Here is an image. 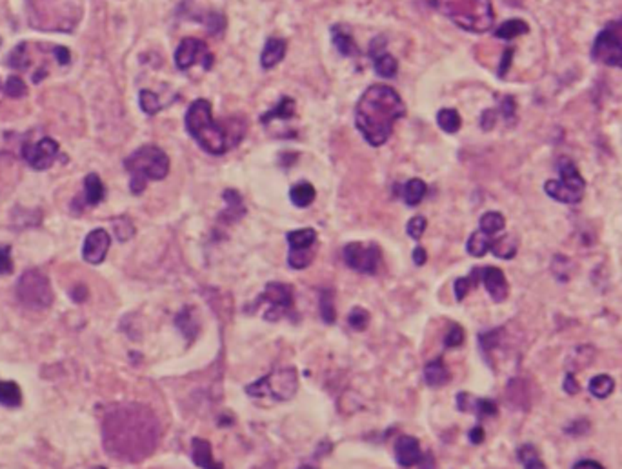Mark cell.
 Returning <instances> with one entry per match:
<instances>
[{"label":"cell","instance_id":"db71d44e","mask_svg":"<svg viewBox=\"0 0 622 469\" xmlns=\"http://www.w3.org/2000/svg\"><path fill=\"white\" fill-rule=\"evenodd\" d=\"M417 465H419V469H435V458H433V455L426 453L420 457V460L417 462Z\"/></svg>","mask_w":622,"mask_h":469},{"label":"cell","instance_id":"8d00e7d4","mask_svg":"<svg viewBox=\"0 0 622 469\" xmlns=\"http://www.w3.org/2000/svg\"><path fill=\"white\" fill-rule=\"evenodd\" d=\"M313 259V249H289L288 253V264L293 269H306Z\"/></svg>","mask_w":622,"mask_h":469},{"label":"cell","instance_id":"9f6ffc18","mask_svg":"<svg viewBox=\"0 0 622 469\" xmlns=\"http://www.w3.org/2000/svg\"><path fill=\"white\" fill-rule=\"evenodd\" d=\"M512 53H513V49H508V51L504 53V61H502V64H500V71H499L500 77H504L506 69H508V66H509V61H512Z\"/></svg>","mask_w":622,"mask_h":469},{"label":"cell","instance_id":"11a10c76","mask_svg":"<svg viewBox=\"0 0 622 469\" xmlns=\"http://www.w3.org/2000/svg\"><path fill=\"white\" fill-rule=\"evenodd\" d=\"M574 469H604V468L595 460H581L574 465Z\"/></svg>","mask_w":622,"mask_h":469},{"label":"cell","instance_id":"f6af8a7d","mask_svg":"<svg viewBox=\"0 0 622 469\" xmlns=\"http://www.w3.org/2000/svg\"><path fill=\"white\" fill-rule=\"evenodd\" d=\"M426 226H427L426 219H424L423 215H417V217L410 219V222H408L406 226V231L413 240H420L423 239L424 231H426Z\"/></svg>","mask_w":622,"mask_h":469},{"label":"cell","instance_id":"f1b7e54d","mask_svg":"<svg viewBox=\"0 0 622 469\" xmlns=\"http://www.w3.org/2000/svg\"><path fill=\"white\" fill-rule=\"evenodd\" d=\"M0 404L6 408H19L22 404V391L13 381H0Z\"/></svg>","mask_w":622,"mask_h":469},{"label":"cell","instance_id":"4316f807","mask_svg":"<svg viewBox=\"0 0 622 469\" xmlns=\"http://www.w3.org/2000/svg\"><path fill=\"white\" fill-rule=\"evenodd\" d=\"M427 186L420 178H411L403 186V198L408 206H419L423 198L426 197Z\"/></svg>","mask_w":622,"mask_h":469},{"label":"cell","instance_id":"7a4b0ae2","mask_svg":"<svg viewBox=\"0 0 622 469\" xmlns=\"http://www.w3.org/2000/svg\"><path fill=\"white\" fill-rule=\"evenodd\" d=\"M406 115V104L391 86L368 88L355 105V125L370 146L386 144L393 135L395 122Z\"/></svg>","mask_w":622,"mask_h":469},{"label":"cell","instance_id":"e0dca14e","mask_svg":"<svg viewBox=\"0 0 622 469\" xmlns=\"http://www.w3.org/2000/svg\"><path fill=\"white\" fill-rule=\"evenodd\" d=\"M420 457H423V453H420V444L417 438L404 435L395 444V458H397V464L403 465V468L417 465Z\"/></svg>","mask_w":622,"mask_h":469},{"label":"cell","instance_id":"60d3db41","mask_svg":"<svg viewBox=\"0 0 622 469\" xmlns=\"http://www.w3.org/2000/svg\"><path fill=\"white\" fill-rule=\"evenodd\" d=\"M321 316L326 324H333L337 320V311H335L333 295L330 292L322 293L321 297Z\"/></svg>","mask_w":622,"mask_h":469},{"label":"cell","instance_id":"9a60e30c","mask_svg":"<svg viewBox=\"0 0 622 469\" xmlns=\"http://www.w3.org/2000/svg\"><path fill=\"white\" fill-rule=\"evenodd\" d=\"M370 57L373 61L375 71H377L378 77L393 78L397 75L399 64H397L393 55L386 51V38L384 37H377L375 41H371Z\"/></svg>","mask_w":622,"mask_h":469},{"label":"cell","instance_id":"d6986e66","mask_svg":"<svg viewBox=\"0 0 622 469\" xmlns=\"http://www.w3.org/2000/svg\"><path fill=\"white\" fill-rule=\"evenodd\" d=\"M192 458L195 465L202 469H224V464L213 458L212 444L204 438H193L192 442Z\"/></svg>","mask_w":622,"mask_h":469},{"label":"cell","instance_id":"f35d334b","mask_svg":"<svg viewBox=\"0 0 622 469\" xmlns=\"http://www.w3.org/2000/svg\"><path fill=\"white\" fill-rule=\"evenodd\" d=\"M8 64L15 69H21V71H26V69H28L29 57H28V44H26V42H21V44L16 46V48L9 53Z\"/></svg>","mask_w":622,"mask_h":469},{"label":"cell","instance_id":"3957f363","mask_svg":"<svg viewBox=\"0 0 622 469\" xmlns=\"http://www.w3.org/2000/svg\"><path fill=\"white\" fill-rule=\"evenodd\" d=\"M186 131L190 137L213 157H222L232 148L240 144L246 135V124L240 118L217 122L212 113V102L197 98L186 111Z\"/></svg>","mask_w":622,"mask_h":469},{"label":"cell","instance_id":"e575fe53","mask_svg":"<svg viewBox=\"0 0 622 469\" xmlns=\"http://www.w3.org/2000/svg\"><path fill=\"white\" fill-rule=\"evenodd\" d=\"M480 280V267H473L472 273H470L468 277H462V279H457L455 280V297L457 300H464V297L468 295L470 289H473V287L479 284Z\"/></svg>","mask_w":622,"mask_h":469},{"label":"cell","instance_id":"484cf974","mask_svg":"<svg viewBox=\"0 0 622 469\" xmlns=\"http://www.w3.org/2000/svg\"><path fill=\"white\" fill-rule=\"evenodd\" d=\"M315 197H317V191L309 182L302 180V182L295 184V186L289 190V198H291L293 206L297 207H308L313 204Z\"/></svg>","mask_w":622,"mask_h":469},{"label":"cell","instance_id":"ee69618b","mask_svg":"<svg viewBox=\"0 0 622 469\" xmlns=\"http://www.w3.org/2000/svg\"><path fill=\"white\" fill-rule=\"evenodd\" d=\"M473 413L479 418L484 417H495L497 415V404L489 398H477L475 406H473Z\"/></svg>","mask_w":622,"mask_h":469},{"label":"cell","instance_id":"ba28073f","mask_svg":"<svg viewBox=\"0 0 622 469\" xmlns=\"http://www.w3.org/2000/svg\"><path fill=\"white\" fill-rule=\"evenodd\" d=\"M297 371L295 368H281L275 369L269 375L262 376L261 381L246 386V393L252 396H261V398H273V401H289L297 393Z\"/></svg>","mask_w":622,"mask_h":469},{"label":"cell","instance_id":"681fc988","mask_svg":"<svg viewBox=\"0 0 622 469\" xmlns=\"http://www.w3.org/2000/svg\"><path fill=\"white\" fill-rule=\"evenodd\" d=\"M69 295H71V299H73L75 302H84V300L88 299V287L78 284V286H75L73 289L69 292Z\"/></svg>","mask_w":622,"mask_h":469},{"label":"cell","instance_id":"836d02e7","mask_svg":"<svg viewBox=\"0 0 622 469\" xmlns=\"http://www.w3.org/2000/svg\"><path fill=\"white\" fill-rule=\"evenodd\" d=\"M613 389H615V382L613 378L608 375H597L590 381V393L595 396V398H601V401L608 398V396L613 393Z\"/></svg>","mask_w":622,"mask_h":469},{"label":"cell","instance_id":"f907efd6","mask_svg":"<svg viewBox=\"0 0 622 469\" xmlns=\"http://www.w3.org/2000/svg\"><path fill=\"white\" fill-rule=\"evenodd\" d=\"M55 57H57V61L61 62L62 66L69 64V61H71V53H69L68 48H64V46H57L55 48Z\"/></svg>","mask_w":622,"mask_h":469},{"label":"cell","instance_id":"1f68e13d","mask_svg":"<svg viewBox=\"0 0 622 469\" xmlns=\"http://www.w3.org/2000/svg\"><path fill=\"white\" fill-rule=\"evenodd\" d=\"M437 124L440 125V130L446 133H457L462 125V118H460L459 111L452 110V108H444L437 113Z\"/></svg>","mask_w":622,"mask_h":469},{"label":"cell","instance_id":"4fadbf2b","mask_svg":"<svg viewBox=\"0 0 622 469\" xmlns=\"http://www.w3.org/2000/svg\"><path fill=\"white\" fill-rule=\"evenodd\" d=\"M261 297L271 304V308L264 313L266 320H273L275 322V320L282 319L284 313L293 309V289L288 284L269 282L264 287V293Z\"/></svg>","mask_w":622,"mask_h":469},{"label":"cell","instance_id":"8992f818","mask_svg":"<svg viewBox=\"0 0 622 469\" xmlns=\"http://www.w3.org/2000/svg\"><path fill=\"white\" fill-rule=\"evenodd\" d=\"M557 170L561 177L557 180H548L544 184V191L548 197L557 200L561 204H579L584 197L586 182L579 171L577 164L571 158L562 157L557 164Z\"/></svg>","mask_w":622,"mask_h":469},{"label":"cell","instance_id":"c3c4849f","mask_svg":"<svg viewBox=\"0 0 622 469\" xmlns=\"http://www.w3.org/2000/svg\"><path fill=\"white\" fill-rule=\"evenodd\" d=\"M564 391L568 393V395H577V393L581 391V386L577 384V378H575L574 373H568V375H566Z\"/></svg>","mask_w":622,"mask_h":469},{"label":"cell","instance_id":"cb8c5ba5","mask_svg":"<svg viewBox=\"0 0 622 469\" xmlns=\"http://www.w3.org/2000/svg\"><path fill=\"white\" fill-rule=\"evenodd\" d=\"M517 249H519V242H517V239L513 237V234H502V237H497V239H493L492 247H489V251H492L493 255H495L497 259H502V260H512L513 257L517 255Z\"/></svg>","mask_w":622,"mask_h":469},{"label":"cell","instance_id":"ac0fdd59","mask_svg":"<svg viewBox=\"0 0 622 469\" xmlns=\"http://www.w3.org/2000/svg\"><path fill=\"white\" fill-rule=\"evenodd\" d=\"M286 49H288V44H286L284 38L269 37L268 41H266L264 49H262V55H261L262 68L273 69L276 64H281L286 57Z\"/></svg>","mask_w":622,"mask_h":469},{"label":"cell","instance_id":"6f0895ef","mask_svg":"<svg viewBox=\"0 0 622 469\" xmlns=\"http://www.w3.org/2000/svg\"><path fill=\"white\" fill-rule=\"evenodd\" d=\"M299 469H317V468H313V465H301Z\"/></svg>","mask_w":622,"mask_h":469},{"label":"cell","instance_id":"4dcf8cb0","mask_svg":"<svg viewBox=\"0 0 622 469\" xmlns=\"http://www.w3.org/2000/svg\"><path fill=\"white\" fill-rule=\"evenodd\" d=\"M479 224H480L479 230H482L484 233L495 237V234H499L500 231L506 227V219L504 215L499 213V211H488V213H484L482 217H480Z\"/></svg>","mask_w":622,"mask_h":469},{"label":"cell","instance_id":"f5cc1de1","mask_svg":"<svg viewBox=\"0 0 622 469\" xmlns=\"http://www.w3.org/2000/svg\"><path fill=\"white\" fill-rule=\"evenodd\" d=\"M413 262L417 264V266H424V264H426V260H427V253H426V249H424V247H415L413 249Z\"/></svg>","mask_w":622,"mask_h":469},{"label":"cell","instance_id":"74e56055","mask_svg":"<svg viewBox=\"0 0 622 469\" xmlns=\"http://www.w3.org/2000/svg\"><path fill=\"white\" fill-rule=\"evenodd\" d=\"M138 104H140V110L146 115H151V117L162 110V104H160L159 97L153 91H150V89H142L140 91V95H138Z\"/></svg>","mask_w":622,"mask_h":469},{"label":"cell","instance_id":"44dd1931","mask_svg":"<svg viewBox=\"0 0 622 469\" xmlns=\"http://www.w3.org/2000/svg\"><path fill=\"white\" fill-rule=\"evenodd\" d=\"M295 110H297V104L291 97H282L279 100V104L273 108V110L266 111L261 117L262 124H269L273 120H289V118L295 117Z\"/></svg>","mask_w":622,"mask_h":469},{"label":"cell","instance_id":"7402d4cb","mask_svg":"<svg viewBox=\"0 0 622 469\" xmlns=\"http://www.w3.org/2000/svg\"><path fill=\"white\" fill-rule=\"evenodd\" d=\"M106 197V187L97 173H90L84 178V198L88 206H97Z\"/></svg>","mask_w":622,"mask_h":469},{"label":"cell","instance_id":"b9f144b4","mask_svg":"<svg viewBox=\"0 0 622 469\" xmlns=\"http://www.w3.org/2000/svg\"><path fill=\"white\" fill-rule=\"evenodd\" d=\"M113 230H115V237H117L120 242H126V240L133 239L135 227L133 224H131V220L126 219V217H120V219L115 220Z\"/></svg>","mask_w":622,"mask_h":469},{"label":"cell","instance_id":"30bf717a","mask_svg":"<svg viewBox=\"0 0 622 469\" xmlns=\"http://www.w3.org/2000/svg\"><path fill=\"white\" fill-rule=\"evenodd\" d=\"M344 262L358 273L364 275H375L380 266V249L377 244H361L351 242L342 251Z\"/></svg>","mask_w":622,"mask_h":469},{"label":"cell","instance_id":"7c38bea8","mask_svg":"<svg viewBox=\"0 0 622 469\" xmlns=\"http://www.w3.org/2000/svg\"><path fill=\"white\" fill-rule=\"evenodd\" d=\"M58 144L53 138L44 137L38 142H24L22 146V158L28 162V166L35 171H46L53 166L57 160Z\"/></svg>","mask_w":622,"mask_h":469},{"label":"cell","instance_id":"7bdbcfd3","mask_svg":"<svg viewBox=\"0 0 622 469\" xmlns=\"http://www.w3.org/2000/svg\"><path fill=\"white\" fill-rule=\"evenodd\" d=\"M368 322H370V313L364 308H353L350 311V315H348V324H350L355 331H364Z\"/></svg>","mask_w":622,"mask_h":469},{"label":"cell","instance_id":"603a6c76","mask_svg":"<svg viewBox=\"0 0 622 469\" xmlns=\"http://www.w3.org/2000/svg\"><path fill=\"white\" fill-rule=\"evenodd\" d=\"M289 249H311L317 244V231L313 227H302V230L289 231L286 234Z\"/></svg>","mask_w":622,"mask_h":469},{"label":"cell","instance_id":"6da1fadb","mask_svg":"<svg viewBox=\"0 0 622 469\" xmlns=\"http://www.w3.org/2000/svg\"><path fill=\"white\" fill-rule=\"evenodd\" d=\"M102 440L108 453L118 460L146 458L157 444V424L147 409L123 406L110 411L102 424Z\"/></svg>","mask_w":622,"mask_h":469},{"label":"cell","instance_id":"5bb4252c","mask_svg":"<svg viewBox=\"0 0 622 469\" xmlns=\"http://www.w3.org/2000/svg\"><path fill=\"white\" fill-rule=\"evenodd\" d=\"M111 246V237L106 230L97 227V230L90 231L88 237L84 239V246H82V259L91 266H98L104 262L108 251Z\"/></svg>","mask_w":622,"mask_h":469},{"label":"cell","instance_id":"bcb514c9","mask_svg":"<svg viewBox=\"0 0 622 469\" xmlns=\"http://www.w3.org/2000/svg\"><path fill=\"white\" fill-rule=\"evenodd\" d=\"M462 342H464V329L460 328L459 324H455V326L450 328V331L446 333V336H444V346H446V348H459V346H462Z\"/></svg>","mask_w":622,"mask_h":469},{"label":"cell","instance_id":"7dc6e473","mask_svg":"<svg viewBox=\"0 0 622 469\" xmlns=\"http://www.w3.org/2000/svg\"><path fill=\"white\" fill-rule=\"evenodd\" d=\"M13 272L11 247L0 246V275H9Z\"/></svg>","mask_w":622,"mask_h":469},{"label":"cell","instance_id":"ab89813d","mask_svg":"<svg viewBox=\"0 0 622 469\" xmlns=\"http://www.w3.org/2000/svg\"><path fill=\"white\" fill-rule=\"evenodd\" d=\"M4 93L11 98H22L26 93H28V86H26V82L22 81L21 77L13 75V77H9L8 81H6Z\"/></svg>","mask_w":622,"mask_h":469},{"label":"cell","instance_id":"8fae6325","mask_svg":"<svg viewBox=\"0 0 622 469\" xmlns=\"http://www.w3.org/2000/svg\"><path fill=\"white\" fill-rule=\"evenodd\" d=\"M175 64L180 71H187L195 64H200L206 71H209L213 66V55L207 49L206 42L200 41V38L187 37L177 48Z\"/></svg>","mask_w":622,"mask_h":469},{"label":"cell","instance_id":"5b68a950","mask_svg":"<svg viewBox=\"0 0 622 469\" xmlns=\"http://www.w3.org/2000/svg\"><path fill=\"white\" fill-rule=\"evenodd\" d=\"M124 168L130 173V190L140 195L150 180H164L170 173V157L159 146L138 148L124 160Z\"/></svg>","mask_w":622,"mask_h":469},{"label":"cell","instance_id":"83f0119b","mask_svg":"<svg viewBox=\"0 0 622 469\" xmlns=\"http://www.w3.org/2000/svg\"><path fill=\"white\" fill-rule=\"evenodd\" d=\"M529 31V26L526 24L521 19H512V21H506L504 24H500L495 29V37L500 41H513V38L526 35Z\"/></svg>","mask_w":622,"mask_h":469},{"label":"cell","instance_id":"f546056e","mask_svg":"<svg viewBox=\"0 0 622 469\" xmlns=\"http://www.w3.org/2000/svg\"><path fill=\"white\" fill-rule=\"evenodd\" d=\"M331 38H333V44L337 48V51L344 57H353L357 55V46H355L353 38L348 31H344L342 28H333L331 29Z\"/></svg>","mask_w":622,"mask_h":469},{"label":"cell","instance_id":"2e32d148","mask_svg":"<svg viewBox=\"0 0 622 469\" xmlns=\"http://www.w3.org/2000/svg\"><path fill=\"white\" fill-rule=\"evenodd\" d=\"M480 282L484 284L488 295L492 297L493 302H504L508 299L509 286L506 275L502 269L495 266H484L480 267Z\"/></svg>","mask_w":622,"mask_h":469},{"label":"cell","instance_id":"d6a6232c","mask_svg":"<svg viewBox=\"0 0 622 469\" xmlns=\"http://www.w3.org/2000/svg\"><path fill=\"white\" fill-rule=\"evenodd\" d=\"M222 198L226 200V204H228V210H226V213H224V219L239 220L240 217L246 213L242 198H240V195L237 193L235 190H226L222 193Z\"/></svg>","mask_w":622,"mask_h":469},{"label":"cell","instance_id":"816d5d0a","mask_svg":"<svg viewBox=\"0 0 622 469\" xmlns=\"http://www.w3.org/2000/svg\"><path fill=\"white\" fill-rule=\"evenodd\" d=\"M470 440L473 442V444H482L484 442V429H482V426L480 424H477L475 428H472V431H470Z\"/></svg>","mask_w":622,"mask_h":469},{"label":"cell","instance_id":"52a82bcc","mask_svg":"<svg viewBox=\"0 0 622 469\" xmlns=\"http://www.w3.org/2000/svg\"><path fill=\"white\" fill-rule=\"evenodd\" d=\"M15 293L19 302L28 309L42 311L53 304V289L48 275L41 269H28L16 280Z\"/></svg>","mask_w":622,"mask_h":469},{"label":"cell","instance_id":"277c9868","mask_svg":"<svg viewBox=\"0 0 622 469\" xmlns=\"http://www.w3.org/2000/svg\"><path fill=\"white\" fill-rule=\"evenodd\" d=\"M433 8L464 31L486 33L495 24L492 0H433Z\"/></svg>","mask_w":622,"mask_h":469},{"label":"cell","instance_id":"9c48e42d","mask_svg":"<svg viewBox=\"0 0 622 469\" xmlns=\"http://www.w3.org/2000/svg\"><path fill=\"white\" fill-rule=\"evenodd\" d=\"M591 58L598 64L622 69V19L604 26L595 37Z\"/></svg>","mask_w":622,"mask_h":469},{"label":"cell","instance_id":"ffe728a7","mask_svg":"<svg viewBox=\"0 0 622 469\" xmlns=\"http://www.w3.org/2000/svg\"><path fill=\"white\" fill-rule=\"evenodd\" d=\"M424 378H426L427 386H431V388H440V386H446L450 382L452 375H450V369L446 368L442 359H437L426 364V368H424Z\"/></svg>","mask_w":622,"mask_h":469},{"label":"cell","instance_id":"d4e9b609","mask_svg":"<svg viewBox=\"0 0 622 469\" xmlns=\"http://www.w3.org/2000/svg\"><path fill=\"white\" fill-rule=\"evenodd\" d=\"M492 242H493L492 234L484 233L482 230H477V231H473L472 234H470L468 244H466V249H468V253L472 257L480 259V257H484L486 253H488L489 247H492Z\"/></svg>","mask_w":622,"mask_h":469},{"label":"cell","instance_id":"d590c367","mask_svg":"<svg viewBox=\"0 0 622 469\" xmlns=\"http://www.w3.org/2000/svg\"><path fill=\"white\" fill-rule=\"evenodd\" d=\"M519 460L524 464V469H548L532 444H524L519 449Z\"/></svg>","mask_w":622,"mask_h":469}]
</instances>
